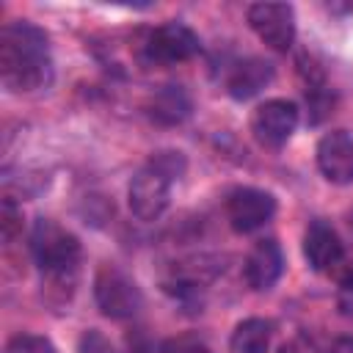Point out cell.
<instances>
[{"label": "cell", "mask_w": 353, "mask_h": 353, "mask_svg": "<svg viewBox=\"0 0 353 353\" xmlns=\"http://www.w3.org/2000/svg\"><path fill=\"white\" fill-rule=\"evenodd\" d=\"M185 171V157L179 152H157L152 160L130 179L127 201L135 218L154 221L165 212L171 199V182Z\"/></svg>", "instance_id": "2"}, {"label": "cell", "mask_w": 353, "mask_h": 353, "mask_svg": "<svg viewBox=\"0 0 353 353\" xmlns=\"http://www.w3.org/2000/svg\"><path fill=\"white\" fill-rule=\"evenodd\" d=\"M94 298L97 306L105 317L110 320H127L132 314H138L143 298L138 284L119 268L113 265H102L94 276Z\"/></svg>", "instance_id": "5"}, {"label": "cell", "mask_w": 353, "mask_h": 353, "mask_svg": "<svg viewBox=\"0 0 353 353\" xmlns=\"http://www.w3.org/2000/svg\"><path fill=\"white\" fill-rule=\"evenodd\" d=\"M77 353H116V350L102 331L88 328V331H83V336L77 342Z\"/></svg>", "instance_id": "17"}, {"label": "cell", "mask_w": 353, "mask_h": 353, "mask_svg": "<svg viewBox=\"0 0 353 353\" xmlns=\"http://www.w3.org/2000/svg\"><path fill=\"white\" fill-rule=\"evenodd\" d=\"M295 127H298V108L290 99H268L251 116V132L268 149L284 146L295 132Z\"/></svg>", "instance_id": "8"}, {"label": "cell", "mask_w": 353, "mask_h": 353, "mask_svg": "<svg viewBox=\"0 0 353 353\" xmlns=\"http://www.w3.org/2000/svg\"><path fill=\"white\" fill-rule=\"evenodd\" d=\"M325 353H353V336H339V339H334V342L325 347Z\"/></svg>", "instance_id": "19"}, {"label": "cell", "mask_w": 353, "mask_h": 353, "mask_svg": "<svg viewBox=\"0 0 353 353\" xmlns=\"http://www.w3.org/2000/svg\"><path fill=\"white\" fill-rule=\"evenodd\" d=\"M157 353H212V350L196 336H171L160 345Z\"/></svg>", "instance_id": "16"}, {"label": "cell", "mask_w": 353, "mask_h": 353, "mask_svg": "<svg viewBox=\"0 0 353 353\" xmlns=\"http://www.w3.org/2000/svg\"><path fill=\"white\" fill-rule=\"evenodd\" d=\"M284 270V256H281V248L276 240H259L251 254L245 256V265H243V273H245V281L251 290H270L279 276Z\"/></svg>", "instance_id": "11"}, {"label": "cell", "mask_w": 353, "mask_h": 353, "mask_svg": "<svg viewBox=\"0 0 353 353\" xmlns=\"http://www.w3.org/2000/svg\"><path fill=\"white\" fill-rule=\"evenodd\" d=\"M317 165L334 185L353 182V138L345 130H331L317 143Z\"/></svg>", "instance_id": "10"}, {"label": "cell", "mask_w": 353, "mask_h": 353, "mask_svg": "<svg viewBox=\"0 0 353 353\" xmlns=\"http://www.w3.org/2000/svg\"><path fill=\"white\" fill-rule=\"evenodd\" d=\"M347 226H350V232H353V207H350V212H347Z\"/></svg>", "instance_id": "20"}, {"label": "cell", "mask_w": 353, "mask_h": 353, "mask_svg": "<svg viewBox=\"0 0 353 353\" xmlns=\"http://www.w3.org/2000/svg\"><path fill=\"white\" fill-rule=\"evenodd\" d=\"M199 36L182 22H165L154 28L143 41V58L149 63H182L199 52Z\"/></svg>", "instance_id": "7"}, {"label": "cell", "mask_w": 353, "mask_h": 353, "mask_svg": "<svg viewBox=\"0 0 353 353\" xmlns=\"http://www.w3.org/2000/svg\"><path fill=\"white\" fill-rule=\"evenodd\" d=\"M30 254L41 273H47L50 279H74L80 262V240L55 221L41 218L30 232Z\"/></svg>", "instance_id": "3"}, {"label": "cell", "mask_w": 353, "mask_h": 353, "mask_svg": "<svg viewBox=\"0 0 353 353\" xmlns=\"http://www.w3.org/2000/svg\"><path fill=\"white\" fill-rule=\"evenodd\" d=\"M270 345V323L259 317L243 320L232 339H229V353H268Z\"/></svg>", "instance_id": "14"}, {"label": "cell", "mask_w": 353, "mask_h": 353, "mask_svg": "<svg viewBox=\"0 0 353 353\" xmlns=\"http://www.w3.org/2000/svg\"><path fill=\"white\" fill-rule=\"evenodd\" d=\"M303 256L317 273L334 276L342 287H353V262L345 254L339 234L325 221H312L303 234Z\"/></svg>", "instance_id": "4"}, {"label": "cell", "mask_w": 353, "mask_h": 353, "mask_svg": "<svg viewBox=\"0 0 353 353\" xmlns=\"http://www.w3.org/2000/svg\"><path fill=\"white\" fill-rule=\"evenodd\" d=\"M276 212V199L268 190L259 188H237L229 193L226 215L234 232L248 234L259 226H265Z\"/></svg>", "instance_id": "9"}, {"label": "cell", "mask_w": 353, "mask_h": 353, "mask_svg": "<svg viewBox=\"0 0 353 353\" xmlns=\"http://www.w3.org/2000/svg\"><path fill=\"white\" fill-rule=\"evenodd\" d=\"M248 25L276 52H287L295 41V11L287 3H254L248 8Z\"/></svg>", "instance_id": "6"}, {"label": "cell", "mask_w": 353, "mask_h": 353, "mask_svg": "<svg viewBox=\"0 0 353 353\" xmlns=\"http://www.w3.org/2000/svg\"><path fill=\"white\" fill-rule=\"evenodd\" d=\"M273 80V63L265 58H245L240 63H234L229 80H226V91L232 99H251L256 97L268 83Z\"/></svg>", "instance_id": "12"}, {"label": "cell", "mask_w": 353, "mask_h": 353, "mask_svg": "<svg viewBox=\"0 0 353 353\" xmlns=\"http://www.w3.org/2000/svg\"><path fill=\"white\" fill-rule=\"evenodd\" d=\"M6 353H58V350H55V345L47 336H39V334H17V336L8 339Z\"/></svg>", "instance_id": "15"}, {"label": "cell", "mask_w": 353, "mask_h": 353, "mask_svg": "<svg viewBox=\"0 0 353 353\" xmlns=\"http://www.w3.org/2000/svg\"><path fill=\"white\" fill-rule=\"evenodd\" d=\"M279 353H295V350H292V347H281Z\"/></svg>", "instance_id": "21"}, {"label": "cell", "mask_w": 353, "mask_h": 353, "mask_svg": "<svg viewBox=\"0 0 353 353\" xmlns=\"http://www.w3.org/2000/svg\"><path fill=\"white\" fill-rule=\"evenodd\" d=\"M47 33L30 22H8L0 33V80L8 91H36L50 83Z\"/></svg>", "instance_id": "1"}, {"label": "cell", "mask_w": 353, "mask_h": 353, "mask_svg": "<svg viewBox=\"0 0 353 353\" xmlns=\"http://www.w3.org/2000/svg\"><path fill=\"white\" fill-rule=\"evenodd\" d=\"M190 113V97L182 85H163L149 99V116L157 124H179Z\"/></svg>", "instance_id": "13"}, {"label": "cell", "mask_w": 353, "mask_h": 353, "mask_svg": "<svg viewBox=\"0 0 353 353\" xmlns=\"http://www.w3.org/2000/svg\"><path fill=\"white\" fill-rule=\"evenodd\" d=\"M19 226H22V212L17 210V204L11 199H6L3 201V234H6V240H11Z\"/></svg>", "instance_id": "18"}]
</instances>
